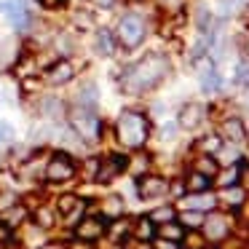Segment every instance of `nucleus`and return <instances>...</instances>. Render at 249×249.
<instances>
[{"label": "nucleus", "instance_id": "f257e3e1", "mask_svg": "<svg viewBox=\"0 0 249 249\" xmlns=\"http://www.w3.org/2000/svg\"><path fill=\"white\" fill-rule=\"evenodd\" d=\"M169 72V62L166 56L161 54H147L145 59L134 62L129 70L121 75V89L126 94H145V91H153L158 83L166 78Z\"/></svg>", "mask_w": 249, "mask_h": 249}, {"label": "nucleus", "instance_id": "f03ea898", "mask_svg": "<svg viewBox=\"0 0 249 249\" xmlns=\"http://www.w3.org/2000/svg\"><path fill=\"white\" fill-rule=\"evenodd\" d=\"M115 134L124 147H142L150 134V121L140 110H124L118 115V124H115Z\"/></svg>", "mask_w": 249, "mask_h": 249}, {"label": "nucleus", "instance_id": "7ed1b4c3", "mask_svg": "<svg viewBox=\"0 0 249 249\" xmlns=\"http://www.w3.org/2000/svg\"><path fill=\"white\" fill-rule=\"evenodd\" d=\"M67 121H70V129L86 142H97L99 134H102V121H99V115L89 107H81V105L70 107Z\"/></svg>", "mask_w": 249, "mask_h": 249}, {"label": "nucleus", "instance_id": "20e7f679", "mask_svg": "<svg viewBox=\"0 0 249 249\" xmlns=\"http://www.w3.org/2000/svg\"><path fill=\"white\" fill-rule=\"evenodd\" d=\"M115 38L121 40L124 49H134V46H140L142 38H145V19L137 17V14H126V17H121L118 30H115Z\"/></svg>", "mask_w": 249, "mask_h": 249}, {"label": "nucleus", "instance_id": "39448f33", "mask_svg": "<svg viewBox=\"0 0 249 249\" xmlns=\"http://www.w3.org/2000/svg\"><path fill=\"white\" fill-rule=\"evenodd\" d=\"M43 177L49 182H67V179L75 177V163L67 153H54L43 169Z\"/></svg>", "mask_w": 249, "mask_h": 249}, {"label": "nucleus", "instance_id": "423d86ee", "mask_svg": "<svg viewBox=\"0 0 249 249\" xmlns=\"http://www.w3.org/2000/svg\"><path fill=\"white\" fill-rule=\"evenodd\" d=\"M0 11L6 14L8 24L19 33L33 27V14L27 8V0H6V3H0Z\"/></svg>", "mask_w": 249, "mask_h": 249}, {"label": "nucleus", "instance_id": "0eeeda50", "mask_svg": "<svg viewBox=\"0 0 249 249\" xmlns=\"http://www.w3.org/2000/svg\"><path fill=\"white\" fill-rule=\"evenodd\" d=\"M72 78H75V65L70 59H56L46 70V83L49 86H67V83H72Z\"/></svg>", "mask_w": 249, "mask_h": 249}, {"label": "nucleus", "instance_id": "6e6552de", "mask_svg": "<svg viewBox=\"0 0 249 249\" xmlns=\"http://www.w3.org/2000/svg\"><path fill=\"white\" fill-rule=\"evenodd\" d=\"M198 81H201V91L204 94H214L220 89V72L212 65V59H201L198 67Z\"/></svg>", "mask_w": 249, "mask_h": 249}, {"label": "nucleus", "instance_id": "1a4fd4ad", "mask_svg": "<svg viewBox=\"0 0 249 249\" xmlns=\"http://www.w3.org/2000/svg\"><path fill=\"white\" fill-rule=\"evenodd\" d=\"M75 236L81 238V241H97V238L105 236V222L99 220V217H86V220L78 222Z\"/></svg>", "mask_w": 249, "mask_h": 249}, {"label": "nucleus", "instance_id": "9d476101", "mask_svg": "<svg viewBox=\"0 0 249 249\" xmlns=\"http://www.w3.org/2000/svg\"><path fill=\"white\" fill-rule=\"evenodd\" d=\"M204 118H206V107H204V105L190 102V105H185V107H182V113H179V124H177V126H182V129H198Z\"/></svg>", "mask_w": 249, "mask_h": 249}, {"label": "nucleus", "instance_id": "9b49d317", "mask_svg": "<svg viewBox=\"0 0 249 249\" xmlns=\"http://www.w3.org/2000/svg\"><path fill=\"white\" fill-rule=\"evenodd\" d=\"M126 169V158H121V156H113V158H107V161H99V169H97V182H110L113 177H118L121 172Z\"/></svg>", "mask_w": 249, "mask_h": 249}, {"label": "nucleus", "instance_id": "f8f14e48", "mask_svg": "<svg viewBox=\"0 0 249 249\" xmlns=\"http://www.w3.org/2000/svg\"><path fill=\"white\" fill-rule=\"evenodd\" d=\"M169 182L163 177H142L137 182V190H140V198H158L161 193H166Z\"/></svg>", "mask_w": 249, "mask_h": 249}, {"label": "nucleus", "instance_id": "ddd939ff", "mask_svg": "<svg viewBox=\"0 0 249 249\" xmlns=\"http://www.w3.org/2000/svg\"><path fill=\"white\" fill-rule=\"evenodd\" d=\"M204 236L212 238V241H220V238L228 236V217L222 214H209L204 217Z\"/></svg>", "mask_w": 249, "mask_h": 249}, {"label": "nucleus", "instance_id": "4468645a", "mask_svg": "<svg viewBox=\"0 0 249 249\" xmlns=\"http://www.w3.org/2000/svg\"><path fill=\"white\" fill-rule=\"evenodd\" d=\"M182 206H185V209H196V212H212L217 206V198L204 190V193H193L190 198H185Z\"/></svg>", "mask_w": 249, "mask_h": 249}, {"label": "nucleus", "instance_id": "2eb2a0df", "mask_svg": "<svg viewBox=\"0 0 249 249\" xmlns=\"http://www.w3.org/2000/svg\"><path fill=\"white\" fill-rule=\"evenodd\" d=\"M24 220H27V209H24L22 204H14V206L0 212V222L6 228H17V225H22Z\"/></svg>", "mask_w": 249, "mask_h": 249}, {"label": "nucleus", "instance_id": "dca6fc26", "mask_svg": "<svg viewBox=\"0 0 249 249\" xmlns=\"http://www.w3.org/2000/svg\"><path fill=\"white\" fill-rule=\"evenodd\" d=\"M94 49H97V54H102V56L113 54L115 51L113 33H110V30H97V35H94Z\"/></svg>", "mask_w": 249, "mask_h": 249}, {"label": "nucleus", "instance_id": "f3484780", "mask_svg": "<svg viewBox=\"0 0 249 249\" xmlns=\"http://www.w3.org/2000/svg\"><path fill=\"white\" fill-rule=\"evenodd\" d=\"M99 102V89L94 86V83H86V86L78 91V97H75V105H81V107H89V110H94V105Z\"/></svg>", "mask_w": 249, "mask_h": 249}, {"label": "nucleus", "instance_id": "a211bd4d", "mask_svg": "<svg viewBox=\"0 0 249 249\" xmlns=\"http://www.w3.org/2000/svg\"><path fill=\"white\" fill-rule=\"evenodd\" d=\"M222 134L231 142H241L244 137H247V129H244V124L238 118H228L225 124H222Z\"/></svg>", "mask_w": 249, "mask_h": 249}, {"label": "nucleus", "instance_id": "6ab92c4d", "mask_svg": "<svg viewBox=\"0 0 249 249\" xmlns=\"http://www.w3.org/2000/svg\"><path fill=\"white\" fill-rule=\"evenodd\" d=\"M212 24H214V19H212V11L204 6V3H198L196 6V27H198V33H212Z\"/></svg>", "mask_w": 249, "mask_h": 249}, {"label": "nucleus", "instance_id": "aec40b11", "mask_svg": "<svg viewBox=\"0 0 249 249\" xmlns=\"http://www.w3.org/2000/svg\"><path fill=\"white\" fill-rule=\"evenodd\" d=\"M102 212H105V217H121L124 214V198L121 196H107V198L102 201Z\"/></svg>", "mask_w": 249, "mask_h": 249}, {"label": "nucleus", "instance_id": "412c9836", "mask_svg": "<svg viewBox=\"0 0 249 249\" xmlns=\"http://www.w3.org/2000/svg\"><path fill=\"white\" fill-rule=\"evenodd\" d=\"M185 188L190 190V193H204V190H209V177L201 172H193L188 177V182H185Z\"/></svg>", "mask_w": 249, "mask_h": 249}, {"label": "nucleus", "instance_id": "4be33fe9", "mask_svg": "<svg viewBox=\"0 0 249 249\" xmlns=\"http://www.w3.org/2000/svg\"><path fill=\"white\" fill-rule=\"evenodd\" d=\"M40 110H43V115H46V118H51V121H56L62 113H65L62 102H59V99H54V97H46L43 99V107H40Z\"/></svg>", "mask_w": 249, "mask_h": 249}, {"label": "nucleus", "instance_id": "5701e85b", "mask_svg": "<svg viewBox=\"0 0 249 249\" xmlns=\"http://www.w3.org/2000/svg\"><path fill=\"white\" fill-rule=\"evenodd\" d=\"M134 236L140 238V241H153V220H150V217H142V220L137 222Z\"/></svg>", "mask_w": 249, "mask_h": 249}, {"label": "nucleus", "instance_id": "b1692460", "mask_svg": "<svg viewBox=\"0 0 249 249\" xmlns=\"http://www.w3.org/2000/svg\"><path fill=\"white\" fill-rule=\"evenodd\" d=\"M161 236L163 238H169V241H179V238L185 236V228L182 225H177V222H163V228H161Z\"/></svg>", "mask_w": 249, "mask_h": 249}, {"label": "nucleus", "instance_id": "393cba45", "mask_svg": "<svg viewBox=\"0 0 249 249\" xmlns=\"http://www.w3.org/2000/svg\"><path fill=\"white\" fill-rule=\"evenodd\" d=\"M179 220H182L185 228H201L204 225V212H196V209H188L179 214Z\"/></svg>", "mask_w": 249, "mask_h": 249}, {"label": "nucleus", "instance_id": "a878e982", "mask_svg": "<svg viewBox=\"0 0 249 249\" xmlns=\"http://www.w3.org/2000/svg\"><path fill=\"white\" fill-rule=\"evenodd\" d=\"M198 145H201V150H204L206 156H214V153L222 147V140H220L217 134H209V137H204V140H201Z\"/></svg>", "mask_w": 249, "mask_h": 249}, {"label": "nucleus", "instance_id": "bb28decb", "mask_svg": "<svg viewBox=\"0 0 249 249\" xmlns=\"http://www.w3.org/2000/svg\"><path fill=\"white\" fill-rule=\"evenodd\" d=\"M217 169H220V166H217V161H212L209 156H206V158H198V161H196V172L206 174V177H214Z\"/></svg>", "mask_w": 249, "mask_h": 249}, {"label": "nucleus", "instance_id": "cd10ccee", "mask_svg": "<svg viewBox=\"0 0 249 249\" xmlns=\"http://www.w3.org/2000/svg\"><path fill=\"white\" fill-rule=\"evenodd\" d=\"M35 222H38V228H51L54 225V212L46 209V206H40V209L35 212Z\"/></svg>", "mask_w": 249, "mask_h": 249}, {"label": "nucleus", "instance_id": "c85d7f7f", "mask_svg": "<svg viewBox=\"0 0 249 249\" xmlns=\"http://www.w3.org/2000/svg\"><path fill=\"white\" fill-rule=\"evenodd\" d=\"M150 220L153 222H161V225H163V222H172L174 220V209H172V206H161V209H156L150 214Z\"/></svg>", "mask_w": 249, "mask_h": 249}, {"label": "nucleus", "instance_id": "c756f323", "mask_svg": "<svg viewBox=\"0 0 249 249\" xmlns=\"http://www.w3.org/2000/svg\"><path fill=\"white\" fill-rule=\"evenodd\" d=\"M236 83L244 89H249V62H238L236 67Z\"/></svg>", "mask_w": 249, "mask_h": 249}, {"label": "nucleus", "instance_id": "7c9ffc66", "mask_svg": "<svg viewBox=\"0 0 249 249\" xmlns=\"http://www.w3.org/2000/svg\"><path fill=\"white\" fill-rule=\"evenodd\" d=\"M238 174H241V169H238V166H231V169H228V172H222V177L217 179V182H220L222 188H228V185H236Z\"/></svg>", "mask_w": 249, "mask_h": 249}, {"label": "nucleus", "instance_id": "2f4dec72", "mask_svg": "<svg viewBox=\"0 0 249 249\" xmlns=\"http://www.w3.org/2000/svg\"><path fill=\"white\" fill-rule=\"evenodd\" d=\"M14 142V126L8 121H0V145H8Z\"/></svg>", "mask_w": 249, "mask_h": 249}, {"label": "nucleus", "instance_id": "473e14b6", "mask_svg": "<svg viewBox=\"0 0 249 249\" xmlns=\"http://www.w3.org/2000/svg\"><path fill=\"white\" fill-rule=\"evenodd\" d=\"M225 201L231 206H238L244 201V190H238V188H233V185H231V190H225Z\"/></svg>", "mask_w": 249, "mask_h": 249}, {"label": "nucleus", "instance_id": "72a5a7b5", "mask_svg": "<svg viewBox=\"0 0 249 249\" xmlns=\"http://www.w3.org/2000/svg\"><path fill=\"white\" fill-rule=\"evenodd\" d=\"M244 3H247V0H220V8L225 14H233V11H238V8H244Z\"/></svg>", "mask_w": 249, "mask_h": 249}, {"label": "nucleus", "instance_id": "f704fd0d", "mask_svg": "<svg viewBox=\"0 0 249 249\" xmlns=\"http://www.w3.org/2000/svg\"><path fill=\"white\" fill-rule=\"evenodd\" d=\"M75 24H78L81 30H91V27H94L91 17H89L86 11H78V14H75Z\"/></svg>", "mask_w": 249, "mask_h": 249}, {"label": "nucleus", "instance_id": "c9c22d12", "mask_svg": "<svg viewBox=\"0 0 249 249\" xmlns=\"http://www.w3.org/2000/svg\"><path fill=\"white\" fill-rule=\"evenodd\" d=\"M177 137V124H163L161 126V140H174Z\"/></svg>", "mask_w": 249, "mask_h": 249}, {"label": "nucleus", "instance_id": "e433bc0d", "mask_svg": "<svg viewBox=\"0 0 249 249\" xmlns=\"http://www.w3.org/2000/svg\"><path fill=\"white\" fill-rule=\"evenodd\" d=\"M153 249H179L177 241H169V238H158V241H153Z\"/></svg>", "mask_w": 249, "mask_h": 249}, {"label": "nucleus", "instance_id": "4c0bfd02", "mask_svg": "<svg viewBox=\"0 0 249 249\" xmlns=\"http://www.w3.org/2000/svg\"><path fill=\"white\" fill-rule=\"evenodd\" d=\"M97 169H99V161H97V158L86 161V177H89V179H94V177H97Z\"/></svg>", "mask_w": 249, "mask_h": 249}, {"label": "nucleus", "instance_id": "58836bf2", "mask_svg": "<svg viewBox=\"0 0 249 249\" xmlns=\"http://www.w3.org/2000/svg\"><path fill=\"white\" fill-rule=\"evenodd\" d=\"M38 3H40L43 8H62L67 0H38Z\"/></svg>", "mask_w": 249, "mask_h": 249}, {"label": "nucleus", "instance_id": "ea45409f", "mask_svg": "<svg viewBox=\"0 0 249 249\" xmlns=\"http://www.w3.org/2000/svg\"><path fill=\"white\" fill-rule=\"evenodd\" d=\"M8 238H11V228H6L3 222H0V244H6Z\"/></svg>", "mask_w": 249, "mask_h": 249}, {"label": "nucleus", "instance_id": "a19ab883", "mask_svg": "<svg viewBox=\"0 0 249 249\" xmlns=\"http://www.w3.org/2000/svg\"><path fill=\"white\" fill-rule=\"evenodd\" d=\"M113 3L115 0H91V6H97V8H113Z\"/></svg>", "mask_w": 249, "mask_h": 249}, {"label": "nucleus", "instance_id": "79ce46f5", "mask_svg": "<svg viewBox=\"0 0 249 249\" xmlns=\"http://www.w3.org/2000/svg\"><path fill=\"white\" fill-rule=\"evenodd\" d=\"M70 249H91V241H81V238H78V241L70 244Z\"/></svg>", "mask_w": 249, "mask_h": 249}, {"label": "nucleus", "instance_id": "37998d69", "mask_svg": "<svg viewBox=\"0 0 249 249\" xmlns=\"http://www.w3.org/2000/svg\"><path fill=\"white\" fill-rule=\"evenodd\" d=\"M124 231H126V228H124V225H115V228H113V238H115V241H121V238H124V236H126V233H124Z\"/></svg>", "mask_w": 249, "mask_h": 249}, {"label": "nucleus", "instance_id": "c03bdc74", "mask_svg": "<svg viewBox=\"0 0 249 249\" xmlns=\"http://www.w3.org/2000/svg\"><path fill=\"white\" fill-rule=\"evenodd\" d=\"M172 188H174V190H172V193H174V196H182V182H174V185H172Z\"/></svg>", "mask_w": 249, "mask_h": 249}, {"label": "nucleus", "instance_id": "a18cd8bd", "mask_svg": "<svg viewBox=\"0 0 249 249\" xmlns=\"http://www.w3.org/2000/svg\"><path fill=\"white\" fill-rule=\"evenodd\" d=\"M40 249H59V247H56V244H43Z\"/></svg>", "mask_w": 249, "mask_h": 249}, {"label": "nucleus", "instance_id": "49530a36", "mask_svg": "<svg viewBox=\"0 0 249 249\" xmlns=\"http://www.w3.org/2000/svg\"><path fill=\"white\" fill-rule=\"evenodd\" d=\"M126 3H140V0H126Z\"/></svg>", "mask_w": 249, "mask_h": 249}, {"label": "nucleus", "instance_id": "de8ad7c7", "mask_svg": "<svg viewBox=\"0 0 249 249\" xmlns=\"http://www.w3.org/2000/svg\"><path fill=\"white\" fill-rule=\"evenodd\" d=\"M247 54H249V46H247Z\"/></svg>", "mask_w": 249, "mask_h": 249}]
</instances>
